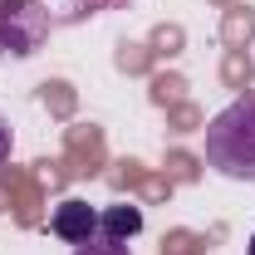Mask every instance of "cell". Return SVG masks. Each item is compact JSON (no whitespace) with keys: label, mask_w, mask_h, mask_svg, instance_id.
<instances>
[{"label":"cell","mask_w":255,"mask_h":255,"mask_svg":"<svg viewBox=\"0 0 255 255\" xmlns=\"http://www.w3.org/2000/svg\"><path fill=\"white\" fill-rule=\"evenodd\" d=\"M206 167L231 182H255V98H236L206 123Z\"/></svg>","instance_id":"cell-1"},{"label":"cell","mask_w":255,"mask_h":255,"mask_svg":"<svg viewBox=\"0 0 255 255\" xmlns=\"http://www.w3.org/2000/svg\"><path fill=\"white\" fill-rule=\"evenodd\" d=\"M49 10L44 0H0V54L10 59H30L49 44Z\"/></svg>","instance_id":"cell-2"},{"label":"cell","mask_w":255,"mask_h":255,"mask_svg":"<svg viewBox=\"0 0 255 255\" xmlns=\"http://www.w3.org/2000/svg\"><path fill=\"white\" fill-rule=\"evenodd\" d=\"M246 255H255V236H251V251H246Z\"/></svg>","instance_id":"cell-7"},{"label":"cell","mask_w":255,"mask_h":255,"mask_svg":"<svg viewBox=\"0 0 255 255\" xmlns=\"http://www.w3.org/2000/svg\"><path fill=\"white\" fill-rule=\"evenodd\" d=\"M74 255H132V251H128V241H113V236H94V241L74 246Z\"/></svg>","instance_id":"cell-5"},{"label":"cell","mask_w":255,"mask_h":255,"mask_svg":"<svg viewBox=\"0 0 255 255\" xmlns=\"http://www.w3.org/2000/svg\"><path fill=\"white\" fill-rule=\"evenodd\" d=\"M142 231V206H128V201H113L98 211V236H113V241H132Z\"/></svg>","instance_id":"cell-4"},{"label":"cell","mask_w":255,"mask_h":255,"mask_svg":"<svg viewBox=\"0 0 255 255\" xmlns=\"http://www.w3.org/2000/svg\"><path fill=\"white\" fill-rule=\"evenodd\" d=\"M49 231H54L59 241H69V246H84V241H94V236H98V206L79 201V196H69V201L54 206Z\"/></svg>","instance_id":"cell-3"},{"label":"cell","mask_w":255,"mask_h":255,"mask_svg":"<svg viewBox=\"0 0 255 255\" xmlns=\"http://www.w3.org/2000/svg\"><path fill=\"white\" fill-rule=\"evenodd\" d=\"M5 157H10V128H5V118H0V167H5Z\"/></svg>","instance_id":"cell-6"}]
</instances>
